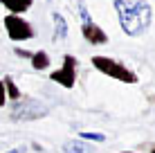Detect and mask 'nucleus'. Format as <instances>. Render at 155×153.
Listing matches in <instances>:
<instances>
[{"mask_svg":"<svg viewBox=\"0 0 155 153\" xmlns=\"http://www.w3.org/2000/svg\"><path fill=\"white\" fill-rule=\"evenodd\" d=\"M151 101H153V104H155V97H151Z\"/></svg>","mask_w":155,"mask_h":153,"instance_id":"nucleus-18","label":"nucleus"},{"mask_svg":"<svg viewBox=\"0 0 155 153\" xmlns=\"http://www.w3.org/2000/svg\"><path fill=\"white\" fill-rule=\"evenodd\" d=\"M115 12L119 16V27L126 36L137 38L151 27L153 7L146 0H115Z\"/></svg>","mask_w":155,"mask_h":153,"instance_id":"nucleus-1","label":"nucleus"},{"mask_svg":"<svg viewBox=\"0 0 155 153\" xmlns=\"http://www.w3.org/2000/svg\"><path fill=\"white\" fill-rule=\"evenodd\" d=\"M2 86H5V95H7L9 99H14V101H18L23 95H20V90L16 88V83H14V79L12 77H2Z\"/></svg>","mask_w":155,"mask_h":153,"instance_id":"nucleus-10","label":"nucleus"},{"mask_svg":"<svg viewBox=\"0 0 155 153\" xmlns=\"http://www.w3.org/2000/svg\"><path fill=\"white\" fill-rule=\"evenodd\" d=\"M7 104V95H5V86H2V79H0V108Z\"/></svg>","mask_w":155,"mask_h":153,"instance_id":"nucleus-14","label":"nucleus"},{"mask_svg":"<svg viewBox=\"0 0 155 153\" xmlns=\"http://www.w3.org/2000/svg\"><path fill=\"white\" fill-rule=\"evenodd\" d=\"M7 153H23V149H18V146H16V149H9Z\"/></svg>","mask_w":155,"mask_h":153,"instance_id":"nucleus-15","label":"nucleus"},{"mask_svg":"<svg viewBox=\"0 0 155 153\" xmlns=\"http://www.w3.org/2000/svg\"><path fill=\"white\" fill-rule=\"evenodd\" d=\"M31 68H34V70H47V68H50V54H47L45 50H38V52H31Z\"/></svg>","mask_w":155,"mask_h":153,"instance_id":"nucleus-9","label":"nucleus"},{"mask_svg":"<svg viewBox=\"0 0 155 153\" xmlns=\"http://www.w3.org/2000/svg\"><path fill=\"white\" fill-rule=\"evenodd\" d=\"M79 14H81V20H83V23H81L83 38L88 41V43H92V45H104L106 41H108V34H106V32L101 29L92 18H90V14H88V9H85L83 2H79Z\"/></svg>","mask_w":155,"mask_h":153,"instance_id":"nucleus-6","label":"nucleus"},{"mask_svg":"<svg viewBox=\"0 0 155 153\" xmlns=\"http://www.w3.org/2000/svg\"><path fill=\"white\" fill-rule=\"evenodd\" d=\"M151 153H155V144H153V146H151Z\"/></svg>","mask_w":155,"mask_h":153,"instance_id":"nucleus-17","label":"nucleus"},{"mask_svg":"<svg viewBox=\"0 0 155 153\" xmlns=\"http://www.w3.org/2000/svg\"><path fill=\"white\" fill-rule=\"evenodd\" d=\"M45 115H47V106L31 97H20L18 101H14L12 110H9L12 122H34V119H41Z\"/></svg>","mask_w":155,"mask_h":153,"instance_id":"nucleus-3","label":"nucleus"},{"mask_svg":"<svg viewBox=\"0 0 155 153\" xmlns=\"http://www.w3.org/2000/svg\"><path fill=\"white\" fill-rule=\"evenodd\" d=\"M2 23H5V29H7V36L12 41H16V43L34 38V27H31L29 20L20 18V16H14V14H7L2 18Z\"/></svg>","mask_w":155,"mask_h":153,"instance_id":"nucleus-4","label":"nucleus"},{"mask_svg":"<svg viewBox=\"0 0 155 153\" xmlns=\"http://www.w3.org/2000/svg\"><path fill=\"white\" fill-rule=\"evenodd\" d=\"M92 65L97 68L101 75H106L110 79H117V81H121V83H137L140 81V77H137L130 68H126L124 63L115 61L113 56H92Z\"/></svg>","mask_w":155,"mask_h":153,"instance_id":"nucleus-2","label":"nucleus"},{"mask_svg":"<svg viewBox=\"0 0 155 153\" xmlns=\"http://www.w3.org/2000/svg\"><path fill=\"white\" fill-rule=\"evenodd\" d=\"M63 151H65V153H83L85 146H83L81 140H70V142L63 144Z\"/></svg>","mask_w":155,"mask_h":153,"instance_id":"nucleus-11","label":"nucleus"},{"mask_svg":"<svg viewBox=\"0 0 155 153\" xmlns=\"http://www.w3.org/2000/svg\"><path fill=\"white\" fill-rule=\"evenodd\" d=\"M81 140H88V142H106V135L104 133H92V131H81L79 133Z\"/></svg>","mask_w":155,"mask_h":153,"instance_id":"nucleus-12","label":"nucleus"},{"mask_svg":"<svg viewBox=\"0 0 155 153\" xmlns=\"http://www.w3.org/2000/svg\"><path fill=\"white\" fill-rule=\"evenodd\" d=\"M0 2H2L14 16H20V14H25V12H29V9H31L34 0H0Z\"/></svg>","mask_w":155,"mask_h":153,"instance_id":"nucleus-8","label":"nucleus"},{"mask_svg":"<svg viewBox=\"0 0 155 153\" xmlns=\"http://www.w3.org/2000/svg\"><path fill=\"white\" fill-rule=\"evenodd\" d=\"M14 54H16V56H20V59H31V52H29V50H20V47H16Z\"/></svg>","mask_w":155,"mask_h":153,"instance_id":"nucleus-13","label":"nucleus"},{"mask_svg":"<svg viewBox=\"0 0 155 153\" xmlns=\"http://www.w3.org/2000/svg\"><path fill=\"white\" fill-rule=\"evenodd\" d=\"M119 153H135V151H119Z\"/></svg>","mask_w":155,"mask_h":153,"instance_id":"nucleus-16","label":"nucleus"},{"mask_svg":"<svg viewBox=\"0 0 155 153\" xmlns=\"http://www.w3.org/2000/svg\"><path fill=\"white\" fill-rule=\"evenodd\" d=\"M52 20H54V34H52V38L54 41H65L68 38V20L58 12L52 14Z\"/></svg>","mask_w":155,"mask_h":153,"instance_id":"nucleus-7","label":"nucleus"},{"mask_svg":"<svg viewBox=\"0 0 155 153\" xmlns=\"http://www.w3.org/2000/svg\"><path fill=\"white\" fill-rule=\"evenodd\" d=\"M77 70H79V61L74 59L72 54H65V56H63V65L58 68V70L52 72L50 79H52V81H56L58 86L72 90L74 83H77Z\"/></svg>","mask_w":155,"mask_h":153,"instance_id":"nucleus-5","label":"nucleus"}]
</instances>
